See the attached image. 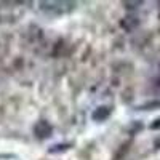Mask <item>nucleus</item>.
<instances>
[{"label":"nucleus","instance_id":"9d476101","mask_svg":"<svg viewBox=\"0 0 160 160\" xmlns=\"http://www.w3.org/2000/svg\"><path fill=\"white\" fill-rule=\"evenodd\" d=\"M158 5H160V2H158Z\"/></svg>","mask_w":160,"mask_h":160},{"label":"nucleus","instance_id":"39448f33","mask_svg":"<svg viewBox=\"0 0 160 160\" xmlns=\"http://www.w3.org/2000/svg\"><path fill=\"white\" fill-rule=\"evenodd\" d=\"M69 148H71L69 142H68V144H66V142H59V144L51 146V148L48 149V152H50V154H59V152H66Z\"/></svg>","mask_w":160,"mask_h":160},{"label":"nucleus","instance_id":"20e7f679","mask_svg":"<svg viewBox=\"0 0 160 160\" xmlns=\"http://www.w3.org/2000/svg\"><path fill=\"white\" fill-rule=\"evenodd\" d=\"M120 26H122L127 32H131L139 26V19L136 16H127V18H123L122 21H120Z\"/></svg>","mask_w":160,"mask_h":160},{"label":"nucleus","instance_id":"6e6552de","mask_svg":"<svg viewBox=\"0 0 160 160\" xmlns=\"http://www.w3.org/2000/svg\"><path fill=\"white\" fill-rule=\"evenodd\" d=\"M160 128V118L154 120V123H151V130H158Z\"/></svg>","mask_w":160,"mask_h":160},{"label":"nucleus","instance_id":"7ed1b4c3","mask_svg":"<svg viewBox=\"0 0 160 160\" xmlns=\"http://www.w3.org/2000/svg\"><path fill=\"white\" fill-rule=\"evenodd\" d=\"M111 112H112V109L109 106H99V108H96L93 111L91 117H93V120H96V122H102V120H106L111 115Z\"/></svg>","mask_w":160,"mask_h":160},{"label":"nucleus","instance_id":"1a4fd4ad","mask_svg":"<svg viewBox=\"0 0 160 160\" xmlns=\"http://www.w3.org/2000/svg\"><path fill=\"white\" fill-rule=\"evenodd\" d=\"M155 85H157V87H160V75L155 78Z\"/></svg>","mask_w":160,"mask_h":160},{"label":"nucleus","instance_id":"0eeeda50","mask_svg":"<svg viewBox=\"0 0 160 160\" xmlns=\"http://www.w3.org/2000/svg\"><path fill=\"white\" fill-rule=\"evenodd\" d=\"M123 5H125V8H128V10H135V8L141 7L142 2H123Z\"/></svg>","mask_w":160,"mask_h":160},{"label":"nucleus","instance_id":"f03ea898","mask_svg":"<svg viewBox=\"0 0 160 160\" xmlns=\"http://www.w3.org/2000/svg\"><path fill=\"white\" fill-rule=\"evenodd\" d=\"M34 133H35V136L40 138V139H47L51 136V133H53V127L50 122H47V120H40V122L34 127Z\"/></svg>","mask_w":160,"mask_h":160},{"label":"nucleus","instance_id":"423d86ee","mask_svg":"<svg viewBox=\"0 0 160 160\" xmlns=\"http://www.w3.org/2000/svg\"><path fill=\"white\" fill-rule=\"evenodd\" d=\"M160 108V101H151V102H146L142 106H139V111H154V109H158Z\"/></svg>","mask_w":160,"mask_h":160},{"label":"nucleus","instance_id":"f257e3e1","mask_svg":"<svg viewBox=\"0 0 160 160\" xmlns=\"http://www.w3.org/2000/svg\"><path fill=\"white\" fill-rule=\"evenodd\" d=\"M40 10L48 13V15H66L74 10L75 3L74 2H40Z\"/></svg>","mask_w":160,"mask_h":160}]
</instances>
